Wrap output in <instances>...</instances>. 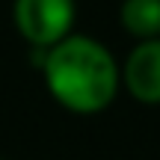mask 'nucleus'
Masks as SVG:
<instances>
[{"instance_id":"nucleus-1","label":"nucleus","mask_w":160,"mask_h":160,"mask_svg":"<svg viewBox=\"0 0 160 160\" xmlns=\"http://www.w3.org/2000/svg\"><path fill=\"white\" fill-rule=\"evenodd\" d=\"M42 77L53 101L77 116L104 113L122 89V65L110 48L80 33L42 51Z\"/></svg>"},{"instance_id":"nucleus-2","label":"nucleus","mask_w":160,"mask_h":160,"mask_svg":"<svg viewBox=\"0 0 160 160\" xmlns=\"http://www.w3.org/2000/svg\"><path fill=\"white\" fill-rule=\"evenodd\" d=\"M12 21L30 48L48 51L71 36L77 21V3L74 0H15Z\"/></svg>"},{"instance_id":"nucleus-3","label":"nucleus","mask_w":160,"mask_h":160,"mask_svg":"<svg viewBox=\"0 0 160 160\" xmlns=\"http://www.w3.org/2000/svg\"><path fill=\"white\" fill-rule=\"evenodd\" d=\"M122 86L139 104H160V39L133 45L122 65Z\"/></svg>"},{"instance_id":"nucleus-4","label":"nucleus","mask_w":160,"mask_h":160,"mask_svg":"<svg viewBox=\"0 0 160 160\" xmlns=\"http://www.w3.org/2000/svg\"><path fill=\"white\" fill-rule=\"evenodd\" d=\"M119 21L137 42L160 39V0H122Z\"/></svg>"}]
</instances>
